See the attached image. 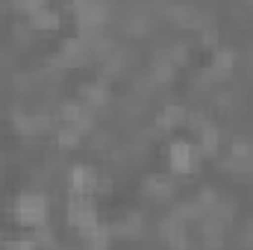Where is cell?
I'll list each match as a JSON object with an SVG mask.
<instances>
[{
  "label": "cell",
  "instance_id": "obj_3",
  "mask_svg": "<svg viewBox=\"0 0 253 250\" xmlns=\"http://www.w3.org/2000/svg\"><path fill=\"white\" fill-rule=\"evenodd\" d=\"M74 188H77V191H88V188H91V171L77 168V171H74Z\"/></svg>",
  "mask_w": 253,
  "mask_h": 250
},
{
  "label": "cell",
  "instance_id": "obj_1",
  "mask_svg": "<svg viewBox=\"0 0 253 250\" xmlns=\"http://www.w3.org/2000/svg\"><path fill=\"white\" fill-rule=\"evenodd\" d=\"M18 218L24 224H42L44 221V200L39 194H24L18 200Z\"/></svg>",
  "mask_w": 253,
  "mask_h": 250
},
{
  "label": "cell",
  "instance_id": "obj_2",
  "mask_svg": "<svg viewBox=\"0 0 253 250\" xmlns=\"http://www.w3.org/2000/svg\"><path fill=\"white\" fill-rule=\"evenodd\" d=\"M171 162H174L177 171H189V165H191V147L189 144H177L171 150Z\"/></svg>",
  "mask_w": 253,
  "mask_h": 250
}]
</instances>
